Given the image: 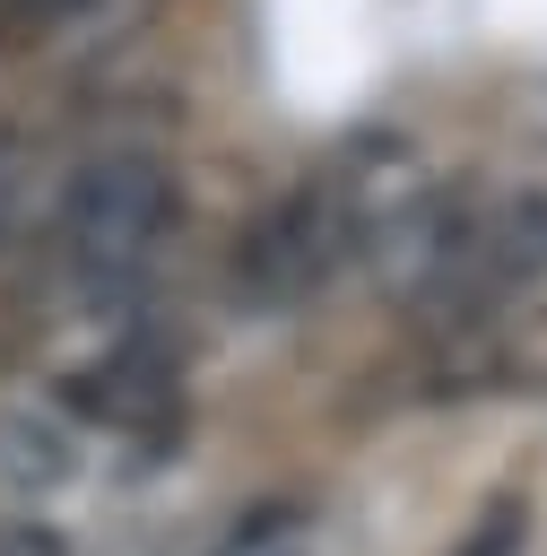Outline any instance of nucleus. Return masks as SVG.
<instances>
[{"mask_svg": "<svg viewBox=\"0 0 547 556\" xmlns=\"http://www.w3.org/2000/svg\"><path fill=\"white\" fill-rule=\"evenodd\" d=\"M165 235H174V174L156 148H104L61 182V261L87 287V304L139 287Z\"/></svg>", "mask_w": 547, "mask_h": 556, "instance_id": "1", "label": "nucleus"}, {"mask_svg": "<svg viewBox=\"0 0 547 556\" xmlns=\"http://www.w3.org/2000/svg\"><path fill=\"white\" fill-rule=\"evenodd\" d=\"M521 547H530V495L504 486V495H486V513L469 521V539L451 556H521Z\"/></svg>", "mask_w": 547, "mask_h": 556, "instance_id": "6", "label": "nucleus"}, {"mask_svg": "<svg viewBox=\"0 0 547 556\" xmlns=\"http://www.w3.org/2000/svg\"><path fill=\"white\" fill-rule=\"evenodd\" d=\"M0 556H69V547H61V530H43V521H0Z\"/></svg>", "mask_w": 547, "mask_h": 556, "instance_id": "8", "label": "nucleus"}, {"mask_svg": "<svg viewBox=\"0 0 547 556\" xmlns=\"http://www.w3.org/2000/svg\"><path fill=\"white\" fill-rule=\"evenodd\" d=\"M469 226H478L469 191L425 182V191H399L391 208H365L356 252H365V269L391 295H451L460 287V261H469Z\"/></svg>", "mask_w": 547, "mask_h": 556, "instance_id": "3", "label": "nucleus"}, {"mask_svg": "<svg viewBox=\"0 0 547 556\" xmlns=\"http://www.w3.org/2000/svg\"><path fill=\"white\" fill-rule=\"evenodd\" d=\"M61 408L87 417V426H139V417H165L174 408V356L165 348H122L87 374L61 382Z\"/></svg>", "mask_w": 547, "mask_h": 556, "instance_id": "4", "label": "nucleus"}, {"mask_svg": "<svg viewBox=\"0 0 547 556\" xmlns=\"http://www.w3.org/2000/svg\"><path fill=\"white\" fill-rule=\"evenodd\" d=\"M356 226H365V200H356V174H330V165H313V174H295L243 235H234V304H252V313H287V304H304L347 252H356Z\"/></svg>", "mask_w": 547, "mask_h": 556, "instance_id": "2", "label": "nucleus"}, {"mask_svg": "<svg viewBox=\"0 0 547 556\" xmlns=\"http://www.w3.org/2000/svg\"><path fill=\"white\" fill-rule=\"evenodd\" d=\"M69 469H78V443H69V426H52V417H35V408L0 417V478H9L17 495H43V486H61Z\"/></svg>", "mask_w": 547, "mask_h": 556, "instance_id": "5", "label": "nucleus"}, {"mask_svg": "<svg viewBox=\"0 0 547 556\" xmlns=\"http://www.w3.org/2000/svg\"><path fill=\"white\" fill-rule=\"evenodd\" d=\"M26 165H35V148H26L17 130H0V226H9V208H17V191H26Z\"/></svg>", "mask_w": 547, "mask_h": 556, "instance_id": "7", "label": "nucleus"}]
</instances>
